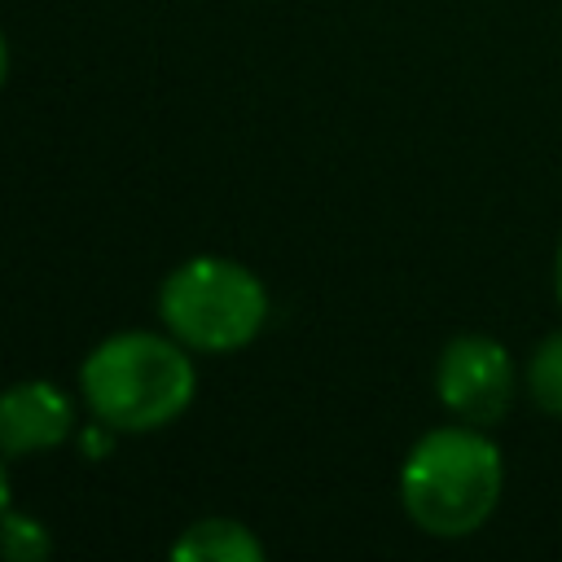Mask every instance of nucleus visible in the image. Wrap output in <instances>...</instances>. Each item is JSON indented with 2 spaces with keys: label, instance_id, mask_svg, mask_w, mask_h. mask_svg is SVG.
Segmentation results:
<instances>
[{
  "label": "nucleus",
  "instance_id": "9",
  "mask_svg": "<svg viewBox=\"0 0 562 562\" xmlns=\"http://www.w3.org/2000/svg\"><path fill=\"white\" fill-rule=\"evenodd\" d=\"M553 294H558V307H562V241H558V259H553Z\"/></svg>",
  "mask_w": 562,
  "mask_h": 562
},
{
  "label": "nucleus",
  "instance_id": "6",
  "mask_svg": "<svg viewBox=\"0 0 562 562\" xmlns=\"http://www.w3.org/2000/svg\"><path fill=\"white\" fill-rule=\"evenodd\" d=\"M171 558L180 562H263L259 536L237 518H198L171 540Z\"/></svg>",
  "mask_w": 562,
  "mask_h": 562
},
{
  "label": "nucleus",
  "instance_id": "8",
  "mask_svg": "<svg viewBox=\"0 0 562 562\" xmlns=\"http://www.w3.org/2000/svg\"><path fill=\"white\" fill-rule=\"evenodd\" d=\"M53 553V536L40 518L31 514H18V509H4L0 514V558L9 562H44Z\"/></svg>",
  "mask_w": 562,
  "mask_h": 562
},
{
  "label": "nucleus",
  "instance_id": "11",
  "mask_svg": "<svg viewBox=\"0 0 562 562\" xmlns=\"http://www.w3.org/2000/svg\"><path fill=\"white\" fill-rule=\"evenodd\" d=\"M9 79V44H4V31H0V88Z\"/></svg>",
  "mask_w": 562,
  "mask_h": 562
},
{
  "label": "nucleus",
  "instance_id": "5",
  "mask_svg": "<svg viewBox=\"0 0 562 562\" xmlns=\"http://www.w3.org/2000/svg\"><path fill=\"white\" fill-rule=\"evenodd\" d=\"M75 435V400L48 382H13L0 391V452L4 457H31L53 452Z\"/></svg>",
  "mask_w": 562,
  "mask_h": 562
},
{
  "label": "nucleus",
  "instance_id": "2",
  "mask_svg": "<svg viewBox=\"0 0 562 562\" xmlns=\"http://www.w3.org/2000/svg\"><path fill=\"white\" fill-rule=\"evenodd\" d=\"M79 391L92 417L114 435L171 426L198 391V369L176 334L123 329L101 338L79 364Z\"/></svg>",
  "mask_w": 562,
  "mask_h": 562
},
{
  "label": "nucleus",
  "instance_id": "10",
  "mask_svg": "<svg viewBox=\"0 0 562 562\" xmlns=\"http://www.w3.org/2000/svg\"><path fill=\"white\" fill-rule=\"evenodd\" d=\"M9 509V470H4V457H0V514Z\"/></svg>",
  "mask_w": 562,
  "mask_h": 562
},
{
  "label": "nucleus",
  "instance_id": "3",
  "mask_svg": "<svg viewBox=\"0 0 562 562\" xmlns=\"http://www.w3.org/2000/svg\"><path fill=\"white\" fill-rule=\"evenodd\" d=\"M158 316L189 351L228 356L259 338L268 321V290L237 259L193 255L162 277Z\"/></svg>",
  "mask_w": 562,
  "mask_h": 562
},
{
  "label": "nucleus",
  "instance_id": "1",
  "mask_svg": "<svg viewBox=\"0 0 562 562\" xmlns=\"http://www.w3.org/2000/svg\"><path fill=\"white\" fill-rule=\"evenodd\" d=\"M505 457L501 443L470 422L426 430L400 465V505L408 522L435 540L474 536L501 505Z\"/></svg>",
  "mask_w": 562,
  "mask_h": 562
},
{
  "label": "nucleus",
  "instance_id": "4",
  "mask_svg": "<svg viewBox=\"0 0 562 562\" xmlns=\"http://www.w3.org/2000/svg\"><path fill=\"white\" fill-rule=\"evenodd\" d=\"M435 395L457 422L492 430L496 422H505L518 395V369H514L509 347L492 334L448 338L435 364Z\"/></svg>",
  "mask_w": 562,
  "mask_h": 562
},
{
  "label": "nucleus",
  "instance_id": "7",
  "mask_svg": "<svg viewBox=\"0 0 562 562\" xmlns=\"http://www.w3.org/2000/svg\"><path fill=\"white\" fill-rule=\"evenodd\" d=\"M522 386H527V400H531L540 413H549V417L562 422V329L544 334V338L531 347Z\"/></svg>",
  "mask_w": 562,
  "mask_h": 562
}]
</instances>
